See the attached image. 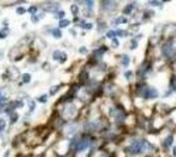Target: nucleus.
I'll list each match as a JSON object with an SVG mask.
<instances>
[{
	"instance_id": "nucleus-22",
	"label": "nucleus",
	"mask_w": 176,
	"mask_h": 157,
	"mask_svg": "<svg viewBox=\"0 0 176 157\" xmlns=\"http://www.w3.org/2000/svg\"><path fill=\"white\" fill-rule=\"evenodd\" d=\"M125 77H126L128 80H130V78L133 77V72L132 71H126V72H125Z\"/></svg>"
},
{
	"instance_id": "nucleus-6",
	"label": "nucleus",
	"mask_w": 176,
	"mask_h": 157,
	"mask_svg": "<svg viewBox=\"0 0 176 157\" xmlns=\"http://www.w3.org/2000/svg\"><path fill=\"white\" fill-rule=\"evenodd\" d=\"M62 54H63V52L58 51V50H54V51H53V59H54V60H59V62H61Z\"/></svg>"
},
{
	"instance_id": "nucleus-25",
	"label": "nucleus",
	"mask_w": 176,
	"mask_h": 157,
	"mask_svg": "<svg viewBox=\"0 0 176 157\" xmlns=\"http://www.w3.org/2000/svg\"><path fill=\"white\" fill-rule=\"evenodd\" d=\"M116 34H117V35H121V37H124V35H126L128 33H126L125 30H117V31H116Z\"/></svg>"
},
{
	"instance_id": "nucleus-17",
	"label": "nucleus",
	"mask_w": 176,
	"mask_h": 157,
	"mask_svg": "<svg viewBox=\"0 0 176 157\" xmlns=\"http://www.w3.org/2000/svg\"><path fill=\"white\" fill-rule=\"evenodd\" d=\"M16 12H17V15H24V13L26 12V9L22 8V7H18V8L16 9Z\"/></svg>"
},
{
	"instance_id": "nucleus-32",
	"label": "nucleus",
	"mask_w": 176,
	"mask_h": 157,
	"mask_svg": "<svg viewBox=\"0 0 176 157\" xmlns=\"http://www.w3.org/2000/svg\"><path fill=\"white\" fill-rule=\"evenodd\" d=\"M86 4H87L88 8H92V7H93V1H86Z\"/></svg>"
},
{
	"instance_id": "nucleus-30",
	"label": "nucleus",
	"mask_w": 176,
	"mask_h": 157,
	"mask_svg": "<svg viewBox=\"0 0 176 157\" xmlns=\"http://www.w3.org/2000/svg\"><path fill=\"white\" fill-rule=\"evenodd\" d=\"M150 4H151V5H162L163 3H162V1H151Z\"/></svg>"
},
{
	"instance_id": "nucleus-36",
	"label": "nucleus",
	"mask_w": 176,
	"mask_h": 157,
	"mask_svg": "<svg viewBox=\"0 0 176 157\" xmlns=\"http://www.w3.org/2000/svg\"><path fill=\"white\" fill-rule=\"evenodd\" d=\"M174 156L176 157V147H175V148H174Z\"/></svg>"
},
{
	"instance_id": "nucleus-11",
	"label": "nucleus",
	"mask_w": 176,
	"mask_h": 157,
	"mask_svg": "<svg viewBox=\"0 0 176 157\" xmlns=\"http://www.w3.org/2000/svg\"><path fill=\"white\" fill-rule=\"evenodd\" d=\"M172 140H174V137H172V135H170L167 139H166L164 141L166 143H163V144L166 145V147H170V145H172Z\"/></svg>"
},
{
	"instance_id": "nucleus-19",
	"label": "nucleus",
	"mask_w": 176,
	"mask_h": 157,
	"mask_svg": "<svg viewBox=\"0 0 176 157\" xmlns=\"http://www.w3.org/2000/svg\"><path fill=\"white\" fill-rule=\"evenodd\" d=\"M137 45H138V42H137V39H132V42H130V49H132V50H134V49H137Z\"/></svg>"
},
{
	"instance_id": "nucleus-34",
	"label": "nucleus",
	"mask_w": 176,
	"mask_h": 157,
	"mask_svg": "<svg viewBox=\"0 0 176 157\" xmlns=\"http://www.w3.org/2000/svg\"><path fill=\"white\" fill-rule=\"evenodd\" d=\"M0 38H5V33H4V30L0 31Z\"/></svg>"
},
{
	"instance_id": "nucleus-12",
	"label": "nucleus",
	"mask_w": 176,
	"mask_h": 157,
	"mask_svg": "<svg viewBox=\"0 0 176 157\" xmlns=\"http://www.w3.org/2000/svg\"><path fill=\"white\" fill-rule=\"evenodd\" d=\"M53 35L55 37V38H61V37H62V33H61V30H59V29H54V30H53Z\"/></svg>"
},
{
	"instance_id": "nucleus-26",
	"label": "nucleus",
	"mask_w": 176,
	"mask_h": 157,
	"mask_svg": "<svg viewBox=\"0 0 176 157\" xmlns=\"http://www.w3.org/2000/svg\"><path fill=\"white\" fill-rule=\"evenodd\" d=\"M34 106H36V104L33 102V101H30V102H29V110H30V111H33V110H34Z\"/></svg>"
},
{
	"instance_id": "nucleus-28",
	"label": "nucleus",
	"mask_w": 176,
	"mask_h": 157,
	"mask_svg": "<svg viewBox=\"0 0 176 157\" xmlns=\"http://www.w3.org/2000/svg\"><path fill=\"white\" fill-rule=\"evenodd\" d=\"M112 45L114 46V47H117V46H118V41H117V38H113V39H112Z\"/></svg>"
},
{
	"instance_id": "nucleus-4",
	"label": "nucleus",
	"mask_w": 176,
	"mask_h": 157,
	"mask_svg": "<svg viewBox=\"0 0 176 157\" xmlns=\"http://www.w3.org/2000/svg\"><path fill=\"white\" fill-rule=\"evenodd\" d=\"M162 50H163V55H166V56H171L174 52V49H172V46H171V43H166Z\"/></svg>"
},
{
	"instance_id": "nucleus-7",
	"label": "nucleus",
	"mask_w": 176,
	"mask_h": 157,
	"mask_svg": "<svg viewBox=\"0 0 176 157\" xmlns=\"http://www.w3.org/2000/svg\"><path fill=\"white\" fill-rule=\"evenodd\" d=\"M121 63L124 67H128L129 63H130V58L128 56V55H122V59H121Z\"/></svg>"
},
{
	"instance_id": "nucleus-1",
	"label": "nucleus",
	"mask_w": 176,
	"mask_h": 157,
	"mask_svg": "<svg viewBox=\"0 0 176 157\" xmlns=\"http://www.w3.org/2000/svg\"><path fill=\"white\" fill-rule=\"evenodd\" d=\"M147 148H149V143L146 140H137L132 143V145L129 147V151H132V153H141Z\"/></svg>"
},
{
	"instance_id": "nucleus-27",
	"label": "nucleus",
	"mask_w": 176,
	"mask_h": 157,
	"mask_svg": "<svg viewBox=\"0 0 176 157\" xmlns=\"http://www.w3.org/2000/svg\"><path fill=\"white\" fill-rule=\"evenodd\" d=\"M7 104V98H5V97H1V98H0V105H5Z\"/></svg>"
},
{
	"instance_id": "nucleus-9",
	"label": "nucleus",
	"mask_w": 176,
	"mask_h": 157,
	"mask_svg": "<svg viewBox=\"0 0 176 157\" xmlns=\"http://www.w3.org/2000/svg\"><path fill=\"white\" fill-rule=\"evenodd\" d=\"M134 8H135V4H134V3H133V4H129V5L124 9V13H126V15H128V13H130Z\"/></svg>"
},
{
	"instance_id": "nucleus-33",
	"label": "nucleus",
	"mask_w": 176,
	"mask_h": 157,
	"mask_svg": "<svg viewBox=\"0 0 176 157\" xmlns=\"http://www.w3.org/2000/svg\"><path fill=\"white\" fill-rule=\"evenodd\" d=\"M79 52H82V54H87V49H86V47H82V49L79 50Z\"/></svg>"
},
{
	"instance_id": "nucleus-14",
	"label": "nucleus",
	"mask_w": 176,
	"mask_h": 157,
	"mask_svg": "<svg viewBox=\"0 0 176 157\" xmlns=\"http://www.w3.org/2000/svg\"><path fill=\"white\" fill-rule=\"evenodd\" d=\"M40 101V102H42V104H45V102H47V96L46 94H44V96H41V97H38V98H37Z\"/></svg>"
},
{
	"instance_id": "nucleus-10",
	"label": "nucleus",
	"mask_w": 176,
	"mask_h": 157,
	"mask_svg": "<svg viewBox=\"0 0 176 157\" xmlns=\"http://www.w3.org/2000/svg\"><path fill=\"white\" fill-rule=\"evenodd\" d=\"M68 25H70V21L68 20H64L63 18V20L59 21V27H67Z\"/></svg>"
},
{
	"instance_id": "nucleus-16",
	"label": "nucleus",
	"mask_w": 176,
	"mask_h": 157,
	"mask_svg": "<svg viewBox=\"0 0 176 157\" xmlns=\"http://www.w3.org/2000/svg\"><path fill=\"white\" fill-rule=\"evenodd\" d=\"M22 81H24V82H29L30 81V75H29V73L22 75Z\"/></svg>"
},
{
	"instance_id": "nucleus-20",
	"label": "nucleus",
	"mask_w": 176,
	"mask_h": 157,
	"mask_svg": "<svg viewBox=\"0 0 176 157\" xmlns=\"http://www.w3.org/2000/svg\"><path fill=\"white\" fill-rule=\"evenodd\" d=\"M63 16H64V12L63 11H59L57 15H55V18H59V20H63Z\"/></svg>"
},
{
	"instance_id": "nucleus-8",
	"label": "nucleus",
	"mask_w": 176,
	"mask_h": 157,
	"mask_svg": "<svg viewBox=\"0 0 176 157\" xmlns=\"http://www.w3.org/2000/svg\"><path fill=\"white\" fill-rule=\"evenodd\" d=\"M46 11H58L59 9V4H49V7H45Z\"/></svg>"
},
{
	"instance_id": "nucleus-24",
	"label": "nucleus",
	"mask_w": 176,
	"mask_h": 157,
	"mask_svg": "<svg viewBox=\"0 0 176 157\" xmlns=\"http://www.w3.org/2000/svg\"><path fill=\"white\" fill-rule=\"evenodd\" d=\"M126 21H128V20H126L125 17H118L117 20H116V22H120V24H124V22H126Z\"/></svg>"
},
{
	"instance_id": "nucleus-29",
	"label": "nucleus",
	"mask_w": 176,
	"mask_h": 157,
	"mask_svg": "<svg viewBox=\"0 0 176 157\" xmlns=\"http://www.w3.org/2000/svg\"><path fill=\"white\" fill-rule=\"evenodd\" d=\"M38 20H40V17H37L36 15L32 16V21H33V22H38Z\"/></svg>"
},
{
	"instance_id": "nucleus-2",
	"label": "nucleus",
	"mask_w": 176,
	"mask_h": 157,
	"mask_svg": "<svg viewBox=\"0 0 176 157\" xmlns=\"http://www.w3.org/2000/svg\"><path fill=\"white\" fill-rule=\"evenodd\" d=\"M158 90L155 89V88H146L145 90L142 92V97L145 100H151V98H156V97H158Z\"/></svg>"
},
{
	"instance_id": "nucleus-21",
	"label": "nucleus",
	"mask_w": 176,
	"mask_h": 157,
	"mask_svg": "<svg viewBox=\"0 0 176 157\" xmlns=\"http://www.w3.org/2000/svg\"><path fill=\"white\" fill-rule=\"evenodd\" d=\"M5 119H0V131H3L5 128Z\"/></svg>"
},
{
	"instance_id": "nucleus-35",
	"label": "nucleus",
	"mask_w": 176,
	"mask_h": 157,
	"mask_svg": "<svg viewBox=\"0 0 176 157\" xmlns=\"http://www.w3.org/2000/svg\"><path fill=\"white\" fill-rule=\"evenodd\" d=\"M172 85H174V90H176V78L172 81Z\"/></svg>"
},
{
	"instance_id": "nucleus-5",
	"label": "nucleus",
	"mask_w": 176,
	"mask_h": 157,
	"mask_svg": "<svg viewBox=\"0 0 176 157\" xmlns=\"http://www.w3.org/2000/svg\"><path fill=\"white\" fill-rule=\"evenodd\" d=\"M64 114H66L67 117H71V115H74V114H75V106H74V105L67 106V107H66V111H64Z\"/></svg>"
},
{
	"instance_id": "nucleus-3",
	"label": "nucleus",
	"mask_w": 176,
	"mask_h": 157,
	"mask_svg": "<svg viewBox=\"0 0 176 157\" xmlns=\"http://www.w3.org/2000/svg\"><path fill=\"white\" fill-rule=\"evenodd\" d=\"M88 145H89V141H88V140H80V141H78L76 152H82V151H84Z\"/></svg>"
},
{
	"instance_id": "nucleus-18",
	"label": "nucleus",
	"mask_w": 176,
	"mask_h": 157,
	"mask_svg": "<svg viewBox=\"0 0 176 157\" xmlns=\"http://www.w3.org/2000/svg\"><path fill=\"white\" fill-rule=\"evenodd\" d=\"M59 88H61V85H57V86H53L51 90H50V94H55L59 90Z\"/></svg>"
},
{
	"instance_id": "nucleus-13",
	"label": "nucleus",
	"mask_w": 176,
	"mask_h": 157,
	"mask_svg": "<svg viewBox=\"0 0 176 157\" xmlns=\"http://www.w3.org/2000/svg\"><path fill=\"white\" fill-rule=\"evenodd\" d=\"M116 31H113V30H109L108 33H106V37H108V38H110V39H113V38H116Z\"/></svg>"
},
{
	"instance_id": "nucleus-23",
	"label": "nucleus",
	"mask_w": 176,
	"mask_h": 157,
	"mask_svg": "<svg viewBox=\"0 0 176 157\" xmlns=\"http://www.w3.org/2000/svg\"><path fill=\"white\" fill-rule=\"evenodd\" d=\"M17 119H18V115H17L16 113L11 115V122H12V123H15V122L17 121Z\"/></svg>"
},
{
	"instance_id": "nucleus-15",
	"label": "nucleus",
	"mask_w": 176,
	"mask_h": 157,
	"mask_svg": "<svg viewBox=\"0 0 176 157\" xmlns=\"http://www.w3.org/2000/svg\"><path fill=\"white\" fill-rule=\"evenodd\" d=\"M71 12L74 13V15H78V12H79V8H78L76 4H74V5H71Z\"/></svg>"
},
{
	"instance_id": "nucleus-31",
	"label": "nucleus",
	"mask_w": 176,
	"mask_h": 157,
	"mask_svg": "<svg viewBox=\"0 0 176 157\" xmlns=\"http://www.w3.org/2000/svg\"><path fill=\"white\" fill-rule=\"evenodd\" d=\"M36 11H37V7H34V5L29 8V12H30V13H34Z\"/></svg>"
}]
</instances>
